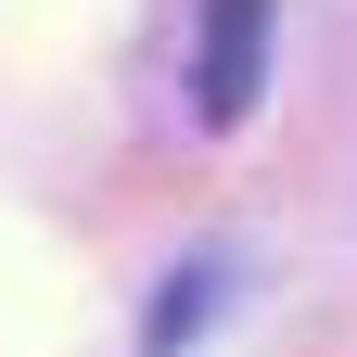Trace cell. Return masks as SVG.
I'll return each instance as SVG.
<instances>
[{
	"label": "cell",
	"instance_id": "obj_1",
	"mask_svg": "<svg viewBox=\"0 0 357 357\" xmlns=\"http://www.w3.org/2000/svg\"><path fill=\"white\" fill-rule=\"evenodd\" d=\"M268 89V0H204V38H192V102L204 128H243Z\"/></svg>",
	"mask_w": 357,
	"mask_h": 357
},
{
	"label": "cell",
	"instance_id": "obj_2",
	"mask_svg": "<svg viewBox=\"0 0 357 357\" xmlns=\"http://www.w3.org/2000/svg\"><path fill=\"white\" fill-rule=\"evenodd\" d=\"M204 294H217L204 268H192V281H166V306H153V344H141V357H178V344H192V319H204Z\"/></svg>",
	"mask_w": 357,
	"mask_h": 357
}]
</instances>
